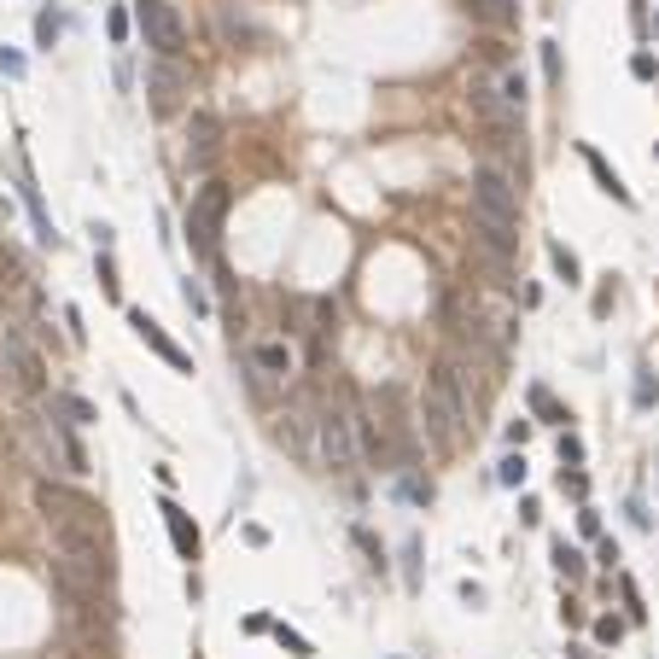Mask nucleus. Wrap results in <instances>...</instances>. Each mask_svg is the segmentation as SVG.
<instances>
[{
  "label": "nucleus",
  "instance_id": "obj_1",
  "mask_svg": "<svg viewBox=\"0 0 659 659\" xmlns=\"http://www.w3.org/2000/svg\"><path fill=\"white\" fill-rule=\"evenodd\" d=\"M473 246L496 269H508L513 251H520V181L496 163L473 170Z\"/></svg>",
  "mask_w": 659,
  "mask_h": 659
},
{
  "label": "nucleus",
  "instance_id": "obj_2",
  "mask_svg": "<svg viewBox=\"0 0 659 659\" xmlns=\"http://www.w3.org/2000/svg\"><path fill=\"white\" fill-rule=\"evenodd\" d=\"M467 426H473V397H467V380H461L455 356H444L421 386V432L438 455H449V449H461Z\"/></svg>",
  "mask_w": 659,
  "mask_h": 659
},
{
  "label": "nucleus",
  "instance_id": "obj_3",
  "mask_svg": "<svg viewBox=\"0 0 659 659\" xmlns=\"http://www.w3.org/2000/svg\"><path fill=\"white\" fill-rule=\"evenodd\" d=\"M228 204H234V193H228L222 181H204L199 193H193V204H187V246H193L199 263H216V251H222Z\"/></svg>",
  "mask_w": 659,
  "mask_h": 659
},
{
  "label": "nucleus",
  "instance_id": "obj_4",
  "mask_svg": "<svg viewBox=\"0 0 659 659\" xmlns=\"http://www.w3.org/2000/svg\"><path fill=\"white\" fill-rule=\"evenodd\" d=\"M315 461H321L327 473H356L362 461V444H356V421H350V409H338V403H327L321 414H315Z\"/></svg>",
  "mask_w": 659,
  "mask_h": 659
},
{
  "label": "nucleus",
  "instance_id": "obj_5",
  "mask_svg": "<svg viewBox=\"0 0 659 659\" xmlns=\"http://www.w3.org/2000/svg\"><path fill=\"white\" fill-rule=\"evenodd\" d=\"M467 112H473L479 123L490 129V140H502V146H520V152H525V123H520V112L502 100V88L490 82V76H473V82H467Z\"/></svg>",
  "mask_w": 659,
  "mask_h": 659
},
{
  "label": "nucleus",
  "instance_id": "obj_6",
  "mask_svg": "<svg viewBox=\"0 0 659 659\" xmlns=\"http://www.w3.org/2000/svg\"><path fill=\"white\" fill-rule=\"evenodd\" d=\"M0 362H6V380H13L29 403H47V362L29 345L24 327H6V333H0Z\"/></svg>",
  "mask_w": 659,
  "mask_h": 659
},
{
  "label": "nucleus",
  "instance_id": "obj_7",
  "mask_svg": "<svg viewBox=\"0 0 659 659\" xmlns=\"http://www.w3.org/2000/svg\"><path fill=\"white\" fill-rule=\"evenodd\" d=\"M140 29H146V47H158V59H181L187 53V24L170 0H140Z\"/></svg>",
  "mask_w": 659,
  "mask_h": 659
},
{
  "label": "nucleus",
  "instance_id": "obj_8",
  "mask_svg": "<svg viewBox=\"0 0 659 659\" xmlns=\"http://www.w3.org/2000/svg\"><path fill=\"white\" fill-rule=\"evenodd\" d=\"M36 508L47 513V520H82V525H105V508H100L94 496H82V490H71V485H47V479L36 485Z\"/></svg>",
  "mask_w": 659,
  "mask_h": 659
},
{
  "label": "nucleus",
  "instance_id": "obj_9",
  "mask_svg": "<svg viewBox=\"0 0 659 659\" xmlns=\"http://www.w3.org/2000/svg\"><path fill=\"white\" fill-rule=\"evenodd\" d=\"M129 327H135V338H140V345H152V350H158V356H163V362H170V368H175V373H193V356H187V350H181V345H175V338H170V333H163V327H158V321H152V315H146V310H129Z\"/></svg>",
  "mask_w": 659,
  "mask_h": 659
},
{
  "label": "nucleus",
  "instance_id": "obj_10",
  "mask_svg": "<svg viewBox=\"0 0 659 659\" xmlns=\"http://www.w3.org/2000/svg\"><path fill=\"white\" fill-rule=\"evenodd\" d=\"M158 513H163V525H170V543H175V555H181V560H199V525L187 520V513L175 508V502H163Z\"/></svg>",
  "mask_w": 659,
  "mask_h": 659
},
{
  "label": "nucleus",
  "instance_id": "obj_11",
  "mask_svg": "<svg viewBox=\"0 0 659 659\" xmlns=\"http://www.w3.org/2000/svg\"><path fill=\"white\" fill-rule=\"evenodd\" d=\"M461 6H467V18L485 24V29H513L520 24V6H513V0H461Z\"/></svg>",
  "mask_w": 659,
  "mask_h": 659
},
{
  "label": "nucleus",
  "instance_id": "obj_12",
  "mask_svg": "<svg viewBox=\"0 0 659 659\" xmlns=\"http://www.w3.org/2000/svg\"><path fill=\"white\" fill-rule=\"evenodd\" d=\"M146 88H152V105H158V112H170L175 94H181V71H175V59H158V64H152Z\"/></svg>",
  "mask_w": 659,
  "mask_h": 659
},
{
  "label": "nucleus",
  "instance_id": "obj_13",
  "mask_svg": "<svg viewBox=\"0 0 659 659\" xmlns=\"http://www.w3.org/2000/svg\"><path fill=\"white\" fill-rule=\"evenodd\" d=\"M251 368L269 373V380H287V373H292V350L280 345V338H263V345L251 350Z\"/></svg>",
  "mask_w": 659,
  "mask_h": 659
},
{
  "label": "nucleus",
  "instance_id": "obj_14",
  "mask_svg": "<svg viewBox=\"0 0 659 659\" xmlns=\"http://www.w3.org/2000/svg\"><path fill=\"white\" fill-rule=\"evenodd\" d=\"M578 158L589 163V175H596V181H601V193H613V199H619V204H630V187L619 181V170H607V158H601L596 146H578Z\"/></svg>",
  "mask_w": 659,
  "mask_h": 659
},
{
  "label": "nucleus",
  "instance_id": "obj_15",
  "mask_svg": "<svg viewBox=\"0 0 659 659\" xmlns=\"http://www.w3.org/2000/svg\"><path fill=\"white\" fill-rule=\"evenodd\" d=\"M211 158H216V123L199 117L193 123V170H211Z\"/></svg>",
  "mask_w": 659,
  "mask_h": 659
},
{
  "label": "nucleus",
  "instance_id": "obj_16",
  "mask_svg": "<svg viewBox=\"0 0 659 659\" xmlns=\"http://www.w3.org/2000/svg\"><path fill=\"white\" fill-rule=\"evenodd\" d=\"M29 280H24V263L13 257V251H0V292H24Z\"/></svg>",
  "mask_w": 659,
  "mask_h": 659
},
{
  "label": "nucleus",
  "instance_id": "obj_17",
  "mask_svg": "<svg viewBox=\"0 0 659 659\" xmlns=\"http://www.w3.org/2000/svg\"><path fill=\"white\" fill-rule=\"evenodd\" d=\"M53 409H59V414H71V426H88V421H94V403L71 397V391H64V397H53Z\"/></svg>",
  "mask_w": 659,
  "mask_h": 659
},
{
  "label": "nucleus",
  "instance_id": "obj_18",
  "mask_svg": "<svg viewBox=\"0 0 659 659\" xmlns=\"http://www.w3.org/2000/svg\"><path fill=\"white\" fill-rule=\"evenodd\" d=\"M548 263H555L560 274H566V287H578V257L566 246H560V239H548Z\"/></svg>",
  "mask_w": 659,
  "mask_h": 659
},
{
  "label": "nucleus",
  "instance_id": "obj_19",
  "mask_svg": "<svg viewBox=\"0 0 659 659\" xmlns=\"http://www.w3.org/2000/svg\"><path fill=\"white\" fill-rule=\"evenodd\" d=\"M496 88H502V100H508L513 112L525 105V76H520V71H502V76H496Z\"/></svg>",
  "mask_w": 659,
  "mask_h": 659
},
{
  "label": "nucleus",
  "instance_id": "obj_20",
  "mask_svg": "<svg viewBox=\"0 0 659 659\" xmlns=\"http://www.w3.org/2000/svg\"><path fill=\"white\" fill-rule=\"evenodd\" d=\"M555 566L566 578H584V555H578V548H566V543H555Z\"/></svg>",
  "mask_w": 659,
  "mask_h": 659
},
{
  "label": "nucleus",
  "instance_id": "obj_21",
  "mask_svg": "<svg viewBox=\"0 0 659 659\" xmlns=\"http://www.w3.org/2000/svg\"><path fill=\"white\" fill-rule=\"evenodd\" d=\"M531 409H537V414H543V421H566V409H560V403H555V397H548V391H543V386H531Z\"/></svg>",
  "mask_w": 659,
  "mask_h": 659
},
{
  "label": "nucleus",
  "instance_id": "obj_22",
  "mask_svg": "<svg viewBox=\"0 0 659 659\" xmlns=\"http://www.w3.org/2000/svg\"><path fill=\"white\" fill-rule=\"evenodd\" d=\"M280 647H287L292 659H310V642H304L298 630H287V624H280Z\"/></svg>",
  "mask_w": 659,
  "mask_h": 659
},
{
  "label": "nucleus",
  "instance_id": "obj_23",
  "mask_svg": "<svg viewBox=\"0 0 659 659\" xmlns=\"http://www.w3.org/2000/svg\"><path fill=\"white\" fill-rule=\"evenodd\" d=\"M36 41H41V47H53V41H59V18H53V13L36 18Z\"/></svg>",
  "mask_w": 659,
  "mask_h": 659
},
{
  "label": "nucleus",
  "instance_id": "obj_24",
  "mask_svg": "<svg viewBox=\"0 0 659 659\" xmlns=\"http://www.w3.org/2000/svg\"><path fill=\"white\" fill-rule=\"evenodd\" d=\"M496 479H502V485H525V461H520V455H508V461H502V473H496Z\"/></svg>",
  "mask_w": 659,
  "mask_h": 659
},
{
  "label": "nucleus",
  "instance_id": "obj_25",
  "mask_svg": "<svg viewBox=\"0 0 659 659\" xmlns=\"http://www.w3.org/2000/svg\"><path fill=\"white\" fill-rule=\"evenodd\" d=\"M630 71H636V76H642V82H654V76H659V64H654V53H636V59H630Z\"/></svg>",
  "mask_w": 659,
  "mask_h": 659
},
{
  "label": "nucleus",
  "instance_id": "obj_26",
  "mask_svg": "<svg viewBox=\"0 0 659 659\" xmlns=\"http://www.w3.org/2000/svg\"><path fill=\"white\" fill-rule=\"evenodd\" d=\"M543 71H548V82H560V47L555 41H543Z\"/></svg>",
  "mask_w": 659,
  "mask_h": 659
},
{
  "label": "nucleus",
  "instance_id": "obj_27",
  "mask_svg": "<svg viewBox=\"0 0 659 659\" xmlns=\"http://www.w3.org/2000/svg\"><path fill=\"white\" fill-rule=\"evenodd\" d=\"M636 403H642V409L654 403V373H647V368H642V380H636Z\"/></svg>",
  "mask_w": 659,
  "mask_h": 659
},
{
  "label": "nucleus",
  "instance_id": "obj_28",
  "mask_svg": "<svg viewBox=\"0 0 659 659\" xmlns=\"http://www.w3.org/2000/svg\"><path fill=\"white\" fill-rule=\"evenodd\" d=\"M596 636H601V642H619L624 624H619V619H601V624H596Z\"/></svg>",
  "mask_w": 659,
  "mask_h": 659
},
{
  "label": "nucleus",
  "instance_id": "obj_29",
  "mask_svg": "<svg viewBox=\"0 0 659 659\" xmlns=\"http://www.w3.org/2000/svg\"><path fill=\"white\" fill-rule=\"evenodd\" d=\"M0 71H6V76H24V59H18V53H6V47H0Z\"/></svg>",
  "mask_w": 659,
  "mask_h": 659
},
{
  "label": "nucleus",
  "instance_id": "obj_30",
  "mask_svg": "<svg viewBox=\"0 0 659 659\" xmlns=\"http://www.w3.org/2000/svg\"><path fill=\"white\" fill-rule=\"evenodd\" d=\"M112 41H129V13H112Z\"/></svg>",
  "mask_w": 659,
  "mask_h": 659
}]
</instances>
